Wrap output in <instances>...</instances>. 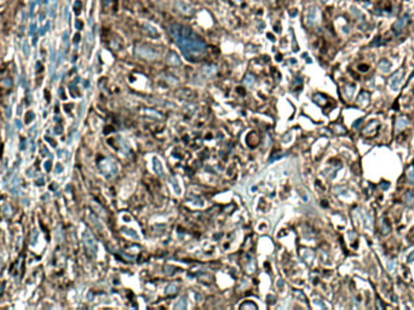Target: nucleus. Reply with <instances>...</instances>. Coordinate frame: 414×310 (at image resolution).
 Wrapping results in <instances>:
<instances>
[{
  "label": "nucleus",
  "mask_w": 414,
  "mask_h": 310,
  "mask_svg": "<svg viewBox=\"0 0 414 310\" xmlns=\"http://www.w3.org/2000/svg\"><path fill=\"white\" fill-rule=\"evenodd\" d=\"M378 68L383 71V73H389V71H391V68H392V64H391V62L387 61V59H382V61L378 63Z\"/></svg>",
  "instance_id": "obj_5"
},
{
  "label": "nucleus",
  "mask_w": 414,
  "mask_h": 310,
  "mask_svg": "<svg viewBox=\"0 0 414 310\" xmlns=\"http://www.w3.org/2000/svg\"><path fill=\"white\" fill-rule=\"evenodd\" d=\"M407 18H408V17H407V16H404V17H402V18H401L400 21H397V22H396V24H395V27H394V28H395V30L397 29V32H396L397 34H399L401 30H402L403 26L407 23Z\"/></svg>",
  "instance_id": "obj_7"
},
{
  "label": "nucleus",
  "mask_w": 414,
  "mask_h": 310,
  "mask_svg": "<svg viewBox=\"0 0 414 310\" xmlns=\"http://www.w3.org/2000/svg\"><path fill=\"white\" fill-rule=\"evenodd\" d=\"M368 102H369V95L367 92H361L358 98H357V103L362 107H366L368 104Z\"/></svg>",
  "instance_id": "obj_6"
},
{
  "label": "nucleus",
  "mask_w": 414,
  "mask_h": 310,
  "mask_svg": "<svg viewBox=\"0 0 414 310\" xmlns=\"http://www.w3.org/2000/svg\"><path fill=\"white\" fill-rule=\"evenodd\" d=\"M320 18V12L316 7H310L308 11V22L309 24H315L317 19Z\"/></svg>",
  "instance_id": "obj_3"
},
{
  "label": "nucleus",
  "mask_w": 414,
  "mask_h": 310,
  "mask_svg": "<svg viewBox=\"0 0 414 310\" xmlns=\"http://www.w3.org/2000/svg\"><path fill=\"white\" fill-rule=\"evenodd\" d=\"M26 147H24V141L22 140V143H21V149H24Z\"/></svg>",
  "instance_id": "obj_20"
},
{
  "label": "nucleus",
  "mask_w": 414,
  "mask_h": 310,
  "mask_svg": "<svg viewBox=\"0 0 414 310\" xmlns=\"http://www.w3.org/2000/svg\"><path fill=\"white\" fill-rule=\"evenodd\" d=\"M386 268H387V270L391 273V274H395V271H396V262L395 260H389V262H386Z\"/></svg>",
  "instance_id": "obj_8"
},
{
  "label": "nucleus",
  "mask_w": 414,
  "mask_h": 310,
  "mask_svg": "<svg viewBox=\"0 0 414 310\" xmlns=\"http://www.w3.org/2000/svg\"><path fill=\"white\" fill-rule=\"evenodd\" d=\"M62 170H63V167H62V166L58 164L57 166H56V172H62Z\"/></svg>",
  "instance_id": "obj_19"
},
{
  "label": "nucleus",
  "mask_w": 414,
  "mask_h": 310,
  "mask_svg": "<svg viewBox=\"0 0 414 310\" xmlns=\"http://www.w3.org/2000/svg\"><path fill=\"white\" fill-rule=\"evenodd\" d=\"M33 119H34V113H33V112H29V113L27 114V119H26L27 124H29V123H30Z\"/></svg>",
  "instance_id": "obj_14"
},
{
  "label": "nucleus",
  "mask_w": 414,
  "mask_h": 310,
  "mask_svg": "<svg viewBox=\"0 0 414 310\" xmlns=\"http://www.w3.org/2000/svg\"><path fill=\"white\" fill-rule=\"evenodd\" d=\"M36 240H38V231L34 230L33 231V236H32V246H34L36 243Z\"/></svg>",
  "instance_id": "obj_13"
},
{
  "label": "nucleus",
  "mask_w": 414,
  "mask_h": 310,
  "mask_svg": "<svg viewBox=\"0 0 414 310\" xmlns=\"http://www.w3.org/2000/svg\"><path fill=\"white\" fill-rule=\"evenodd\" d=\"M404 200H406V202L408 204V205H413L414 204V196H413V194L412 193H408V194H406V196H404Z\"/></svg>",
  "instance_id": "obj_11"
},
{
  "label": "nucleus",
  "mask_w": 414,
  "mask_h": 310,
  "mask_svg": "<svg viewBox=\"0 0 414 310\" xmlns=\"http://www.w3.org/2000/svg\"><path fill=\"white\" fill-rule=\"evenodd\" d=\"M413 171H414V166H411L409 169H408V179L411 181V182H413L414 181V173H413Z\"/></svg>",
  "instance_id": "obj_12"
},
{
  "label": "nucleus",
  "mask_w": 414,
  "mask_h": 310,
  "mask_svg": "<svg viewBox=\"0 0 414 310\" xmlns=\"http://www.w3.org/2000/svg\"><path fill=\"white\" fill-rule=\"evenodd\" d=\"M17 113H18V114H21V113H22V108H21V107H19V108H18V109H17Z\"/></svg>",
  "instance_id": "obj_21"
},
{
  "label": "nucleus",
  "mask_w": 414,
  "mask_h": 310,
  "mask_svg": "<svg viewBox=\"0 0 414 310\" xmlns=\"http://www.w3.org/2000/svg\"><path fill=\"white\" fill-rule=\"evenodd\" d=\"M360 71H368V66H361V67H360Z\"/></svg>",
  "instance_id": "obj_18"
},
{
  "label": "nucleus",
  "mask_w": 414,
  "mask_h": 310,
  "mask_svg": "<svg viewBox=\"0 0 414 310\" xmlns=\"http://www.w3.org/2000/svg\"><path fill=\"white\" fill-rule=\"evenodd\" d=\"M325 1H331V0H325Z\"/></svg>",
  "instance_id": "obj_22"
},
{
  "label": "nucleus",
  "mask_w": 414,
  "mask_h": 310,
  "mask_svg": "<svg viewBox=\"0 0 414 310\" xmlns=\"http://www.w3.org/2000/svg\"><path fill=\"white\" fill-rule=\"evenodd\" d=\"M402 75H403V71H402V69H399V71H396V73L390 78L389 87H390L391 91H394V92L399 91L401 84H402Z\"/></svg>",
  "instance_id": "obj_1"
},
{
  "label": "nucleus",
  "mask_w": 414,
  "mask_h": 310,
  "mask_svg": "<svg viewBox=\"0 0 414 310\" xmlns=\"http://www.w3.org/2000/svg\"><path fill=\"white\" fill-rule=\"evenodd\" d=\"M15 125H16V128H17V130H19V128L22 127V123H21V120L16 119V120H15Z\"/></svg>",
  "instance_id": "obj_16"
},
{
  "label": "nucleus",
  "mask_w": 414,
  "mask_h": 310,
  "mask_svg": "<svg viewBox=\"0 0 414 310\" xmlns=\"http://www.w3.org/2000/svg\"><path fill=\"white\" fill-rule=\"evenodd\" d=\"M408 124H409V121H408V119H407L406 116H400V118H397V120H396V132L402 131V130L407 126Z\"/></svg>",
  "instance_id": "obj_4"
},
{
  "label": "nucleus",
  "mask_w": 414,
  "mask_h": 310,
  "mask_svg": "<svg viewBox=\"0 0 414 310\" xmlns=\"http://www.w3.org/2000/svg\"><path fill=\"white\" fill-rule=\"evenodd\" d=\"M407 262H408V263H413L414 262V251L407 257Z\"/></svg>",
  "instance_id": "obj_15"
},
{
  "label": "nucleus",
  "mask_w": 414,
  "mask_h": 310,
  "mask_svg": "<svg viewBox=\"0 0 414 310\" xmlns=\"http://www.w3.org/2000/svg\"><path fill=\"white\" fill-rule=\"evenodd\" d=\"M6 181L9 182V189L12 192V193H16V188L18 187V173H17V169L15 167L12 169L6 176Z\"/></svg>",
  "instance_id": "obj_2"
},
{
  "label": "nucleus",
  "mask_w": 414,
  "mask_h": 310,
  "mask_svg": "<svg viewBox=\"0 0 414 310\" xmlns=\"http://www.w3.org/2000/svg\"><path fill=\"white\" fill-rule=\"evenodd\" d=\"M372 125H373V121H371V123H369V125H368V126L363 130V132H365L366 135H369V133H372V132H373V131L377 128V125H378V124H377L375 126H372Z\"/></svg>",
  "instance_id": "obj_10"
},
{
  "label": "nucleus",
  "mask_w": 414,
  "mask_h": 310,
  "mask_svg": "<svg viewBox=\"0 0 414 310\" xmlns=\"http://www.w3.org/2000/svg\"><path fill=\"white\" fill-rule=\"evenodd\" d=\"M45 170H46L47 172L51 170V161H46V162H45Z\"/></svg>",
  "instance_id": "obj_17"
},
{
  "label": "nucleus",
  "mask_w": 414,
  "mask_h": 310,
  "mask_svg": "<svg viewBox=\"0 0 414 310\" xmlns=\"http://www.w3.org/2000/svg\"><path fill=\"white\" fill-rule=\"evenodd\" d=\"M2 213H4V216H5V217H10V216H11L12 210H11V206H10L9 204H5V205H2Z\"/></svg>",
  "instance_id": "obj_9"
}]
</instances>
